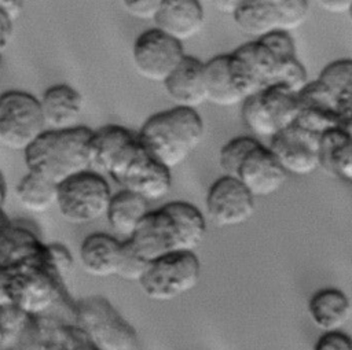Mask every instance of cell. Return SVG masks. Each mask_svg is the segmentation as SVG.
Instances as JSON below:
<instances>
[{"mask_svg": "<svg viewBox=\"0 0 352 350\" xmlns=\"http://www.w3.org/2000/svg\"><path fill=\"white\" fill-rule=\"evenodd\" d=\"M205 233L206 221L199 209L192 203L175 200L150 210L126 242L150 264L166 254L195 251Z\"/></svg>", "mask_w": 352, "mask_h": 350, "instance_id": "6da1fadb", "label": "cell"}, {"mask_svg": "<svg viewBox=\"0 0 352 350\" xmlns=\"http://www.w3.org/2000/svg\"><path fill=\"white\" fill-rule=\"evenodd\" d=\"M204 133L205 125L197 110L173 107L150 115L136 136L150 156L172 170L201 144Z\"/></svg>", "mask_w": 352, "mask_h": 350, "instance_id": "7a4b0ae2", "label": "cell"}, {"mask_svg": "<svg viewBox=\"0 0 352 350\" xmlns=\"http://www.w3.org/2000/svg\"><path fill=\"white\" fill-rule=\"evenodd\" d=\"M92 129L76 126L66 130H45L25 152L29 172L59 185L89 170V139Z\"/></svg>", "mask_w": 352, "mask_h": 350, "instance_id": "3957f363", "label": "cell"}, {"mask_svg": "<svg viewBox=\"0 0 352 350\" xmlns=\"http://www.w3.org/2000/svg\"><path fill=\"white\" fill-rule=\"evenodd\" d=\"M8 272L11 305L28 316L33 318L50 317L60 321L56 312L74 306L66 291V283L54 269L50 255L41 262L8 269Z\"/></svg>", "mask_w": 352, "mask_h": 350, "instance_id": "277c9868", "label": "cell"}, {"mask_svg": "<svg viewBox=\"0 0 352 350\" xmlns=\"http://www.w3.org/2000/svg\"><path fill=\"white\" fill-rule=\"evenodd\" d=\"M74 324L96 350H138L139 347L135 328L100 295L74 302Z\"/></svg>", "mask_w": 352, "mask_h": 350, "instance_id": "5b68a950", "label": "cell"}, {"mask_svg": "<svg viewBox=\"0 0 352 350\" xmlns=\"http://www.w3.org/2000/svg\"><path fill=\"white\" fill-rule=\"evenodd\" d=\"M111 195L102 174L85 170L58 185L56 207L67 222L88 224L106 217Z\"/></svg>", "mask_w": 352, "mask_h": 350, "instance_id": "8992f818", "label": "cell"}, {"mask_svg": "<svg viewBox=\"0 0 352 350\" xmlns=\"http://www.w3.org/2000/svg\"><path fill=\"white\" fill-rule=\"evenodd\" d=\"M201 262L194 251L166 254L148 264L139 285L153 301L176 299L198 284Z\"/></svg>", "mask_w": 352, "mask_h": 350, "instance_id": "52a82bcc", "label": "cell"}, {"mask_svg": "<svg viewBox=\"0 0 352 350\" xmlns=\"http://www.w3.org/2000/svg\"><path fill=\"white\" fill-rule=\"evenodd\" d=\"M47 130L40 100L25 91L0 93V144L26 151Z\"/></svg>", "mask_w": 352, "mask_h": 350, "instance_id": "ba28073f", "label": "cell"}, {"mask_svg": "<svg viewBox=\"0 0 352 350\" xmlns=\"http://www.w3.org/2000/svg\"><path fill=\"white\" fill-rule=\"evenodd\" d=\"M297 93L280 85H270L242 103L245 126L256 136L274 137L296 124Z\"/></svg>", "mask_w": 352, "mask_h": 350, "instance_id": "9c48e42d", "label": "cell"}, {"mask_svg": "<svg viewBox=\"0 0 352 350\" xmlns=\"http://www.w3.org/2000/svg\"><path fill=\"white\" fill-rule=\"evenodd\" d=\"M228 59L232 81L243 102L258 91L275 85L286 63L279 60L260 40L238 47L228 54Z\"/></svg>", "mask_w": 352, "mask_h": 350, "instance_id": "30bf717a", "label": "cell"}, {"mask_svg": "<svg viewBox=\"0 0 352 350\" xmlns=\"http://www.w3.org/2000/svg\"><path fill=\"white\" fill-rule=\"evenodd\" d=\"M184 56L183 44L157 27L140 33L132 47L135 70L153 82L164 84Z\"/></svg>", "mask_w": 352, "mask_h": 350, "instance_id": "8fae6325", "label": "cell"}, {"mask_svg": "<svg viewBox=\"0 0 352 350\" xmlns=\"http://www.w3.org/2000/svg\"><path fill=\"white\" fill-rule=\"evenodd\" d=\"M142 150L138 136L120 125H104L92 130L89 163L96 173L109 174L114 181L124 173Z\"/></svg>", "mask_w": 352, "mask_h": 350, "instance_id": "7c38bea8", "label": "cell"}, {"mask_svg": "<svg viewBox=\"0 0 352 350\" xmlns=\"http://www.w3.org/2000/svg\"><path fill=\"white\" fill-rule=\"evenodd\" d=\"M205 205L209 220L219 228L245 224L254 213V196L230 176H221L209 187Z\"/></svg>", "mask_w": 352, "mask_h": 350, "instance_id": "4fadbf2b", "label": "cell"}, {"mask_svg": "<svg viewBox=\"0 0 352 350\" xmlns=\"http://www.w3.org/2000/svg\"><path fill=\"white\" fill-rule=\"evenodd\" d=\"M268 148L286 174L308 176L320 166V136L297 125L274 136Z\"/></svg>", "mask_w": 352, "mask_h": 350, "instance_id": "5bb4252c", "label": "cell"}, {"mask_svg": "<svg viewBox=\"0 0 352 350\" xmlns=\"http://www.w3.org/2000/svg\"><path fill=\"white\" fill-rule=\"evenodd\" d=\"M297 102L298 114L294 125L318 136L338 129L340 100L318 80L307 84L297 95Z\"/></svg>", "mask_w": 352, "mask_h": 350, "instance_id": "9a60e30c", "label": "cell"}, {"mask_svg": "<svg viewBox=\"0 0 352 350\" xmlns=\"http://www.w3.org/2000/svg\"><path fill=\"white\" fill-rule=\"evenodd\" d=\"M117 183L147 202L160 200L166 196L172 188L170 169L150 156L142 147L138 155L131 161Z\"/></svg>", "mask_w": 352, "mask_h": 350, "instance_id": "2e32d148", "label": "cell"}, {"mask_svg": "<svg viewBox=\"0 0 352 350\" xmlns=\"http://www.w3.org/2000/svg\"><path fill=\"white\" fill-rule=\"evenodd\" d=\"M286 176V172L278 163L270 148L258 141L239 165L235 178L254 198H264L278 192L285 184Z\"/></svg>", "mask_w": 352, "mask_h": 350, "instance_id": "e0dca14e", "label": "cell"}, {"mask_svg": "<svg viewBox=\"0 0 352 350\" xmlns=\"http://www.w3.org/2000/svg\"><path fill=\"white\" fill-rule=\"evenodd\" d=\"M162 85L175 107L197 110L206 102L205 62L186 55Z\"/></svg>", "mask_w": 352, "mask_h": 350, "instance_id": "ac0fdd59", "label": "cell"}, {"mask_svg": "<svg viewBox=\"0 0 352 350\" xmlns=\"http://www.w3.org/2000/svg\"><path fill=\"white\" fill-rule=\"evenodd\" d=\"M38 100L47 130H66L78 126L84 97L74 86L69 84L51 85Z\"/></svg>", "mask_w": 352, "mask_h": 350, "instance_id": "d6986e66", "label": "cell"}, {"mask_svg": "<svg viewBox=\"0 0 352 350\" xmlns=\"http://www.w3.org/2000/svg\"><path fill=\"white\" fill-rule=\"evenodd\" d=\"M154 23L158 30L183 44L202 30L205 12L197 0H162Z\"/></svg>", "mask_w": 352, "mask_h": 350, "instance_id": "ffe728a7", "label": "cell"}, {"mask_svg": "<svg viewBox=\"0 0 352 350\" xmlns=\"http://www.w3.org/2000/svg\"><path fill=\"white\" fill-rule=\"evenodd\" d=\"M48 257L47 244L34 229L11 222L0 243V265L7 269L41 262Z\"/></svg>", "mask_w": 352, "mask_h": 350, "instance_id": "44dd1931", "label": "cell"}, {"mask_svg": "<svg viewBox=\"0 0 352 350\" xmlns=\"http://www.w3.org/2000/svg\"><path fill=\"white\" fill-rule=\"evenodd\" d=\"M122 243L117 237L103 232L88 235L80 246L82 269L94 277L117 276Z\"/></svg>", "mask_w": 352, "mask_h": 350, "instance_id": "7402d4cb", "label": "cell"}, {"mask_svg": "<svg viewBox=\"0 0 352 350\" xmlns=\"http://www.w3.org/2000/svg\"><path fill=\"white\" fill-rule=\"evenodd\" d=\"M308 314L312 323L323 332L342 331V327L351 318L352 306L344 291L327 287L311 295Z\"/></svg>", "mask_w": 352, "mask_h": 350, "instance_id": "603a6c76", "label": "cell"}, {"mask_svg": "<svg viewBox=\"0 0 352 350\" xmlns=\"http://www.w3.org/2000/svg\"><path fill=\"white\" fill-rule=\"evenodd\" d=\"M148 202L126 189L111 195L106 218L111 229L129 240L139 228L143 218L148 214Z\"/></svg>", "mask_w": 352, "mask_h": 350, "instance_id": "cb8c5ba5", "label": "cell"}, {"mask_svg": "<svg viewBox=\"0 0 352 350\" xmlns=\"http://www.w3.org/2000/svg\"><path fill=\"white\" fill-rule=\"evenodd\" d=\"M206 102L220 107H231L243 103L230 71L228 54L217 55L205 62Z\"/></svg>", "mask_w": 352, "mask_h": 350, "instance_id": "d4e9b609", "label": "cell"}, {"mask_svg": "<svg viewBox=\"0 0 352 350\" xmlns=\"http://www.w3.org/2000/svg\"><path fill=\"white\" fill-rule=\"evenodd\" d=\"M232 18L242 33L256 40L278 30L274 0H241Z\"/></svg>", "mask_w": 352, "mask_h": 350, "instance_id": "484cf974", "label": "cell"}, {"mask_svg": "<svg viewBox=\"0 0 352 350\" xmlns=\"http://www.w3.org/2000/svg\"><path fill=\"white\" fill-rule=\"evenodd\" d=\"M320 167L334 177L352 183V139L340 129L320 136Z\"/></svg>", "mask_w": 352, "mask_h": 350, "instance_id": "4316f807", "label": "cell"}, {"mask_svg": "<svg viewBox=\"0 0 352 350\" xmlns=\"http://www.w3.org/2000/svg\"><path fill=\"white\" fill-rule=\"evenodd\" d=\"M15 196L18 203L28 211L44 213L54 205L56 206L58 185L43 176L28 170L16 184Z\"/></svg>", "mask_w": 352, "mask_h": 350, "instance_id": "83f0119b", "label": "cell"}, {"mask_svg": "<svg viewBox=\"0 0 352 350\" xmlns=\"http://www.w3.org/2000/svg\"><path fill=\"white\" fill-rule=\"evenodd\" d=\"M50 350H96L85 334L70 323H60L48 317L36 318Z\"/></svg>", "mask_w": 352, "mask_h": 350, "instance_id": "f1b7e54d", "label": "cell"}, {"mask_svg": "<svg viewBox=\"0 0 352 350\" xmlns=\"http://www.w3.org/2000/svg\"><path fill=\"white\" fill-rule=\"evenodd\" d=\"M318 81L340 102L352 96V59H338L324 66Z\"/></svg>", "mask_w": 352, "mask_h": 350, "instance_id": "f546056e", "label": "cell"}, {"mask_svg": "<svg viewBox=\"0 0 352 350\" xmlns=\"http://www.w3.org/2000/svg\"><path fill=\"white\" fill-rule=\"evenodd\" d=\"M257 143L258 140L250 136H238L227 141L219 154V162L224 176L235 177L239 165Z\"/></svg>", "mask_w": 352, "mask_h": 350, "instance_id": "4dcf8cb0", "label": "cell"}, {"mask_svg": "<svg viewBox=\"0 0 352 350\" xmlns=\"http://www.w3.org/2000/svg\"><path fill=\"white\" fill-rule=\"evenodd\" d=\"M278 18V30L292 32L305 23L309 14V3L304 0H274Z\"/></svg>", "mask_w": 352, "mask_h": 350, "instance_id": "1f68e13d", "label": "cell"}, {"mask_svg": "<svg viewBox=\"0 0 352 350\" xmlns=\"http://www.w3.org/2000/svg\"><path fill=\"white\" fill-rule=\"evenodd\" d=\"M147 266H148V262L144 261L140 255H138L132 248V246L125 240L122 243L117 276L126 281L139 283L144 276Z\"/></svg>", "mask_w": 352, "mask_h": 350, "instance_id": "d6a6232c", "label": "cell"}, {"mask_svg": "<svg viewBox=\"0 0 352 350\" xmlns=\"http://www.w3.org/2000/svg\"><path fill=\"white\" fill-rule=\"evenodd\" d=\"M258 40L282 62H287L297 58L294 40L287 32L276 30Z\"/></svg>", "mask_w": 352, "mask_h": 350, "instance_id": "836d02e7", "label": "cell"}, {"mask_svg": "<svg viewBox=\"0 0 352 350\" xmlns=\"http://www.w3.org/2000/svg\"><path fill=\"white\" fill-rule=\"evenodd\" d=\"M8 350H50L47 339L36 318H32L22 336Z\"/></svg>", "mask_w": 352, "mask_h": 350, "instance_id": "e575fe53", "label": "cell"}, {"mask_svg": "<svg viewBox=\"0 0 352 350\" xmlns=\"http://www.w3.org/2000/svg\"><path fill=\"white\" fill-rule=\"evenodd\" d=\"M162 0H126L121 1L124 11L139 21H155Z\"/></svg>", "mask_w": 352, "mask_h": 350, "instance_id": "d590c367", "label": "cell"}, {"mask_svg": "<svg viewBox=\"0 0 352 350\" xmlns=\"http://www.w3.org/2000/svg\"><path fill=\"white\" fill-rule=\"evenodd\" d=\"M47 247H48V255L54 269L60 276V279L66 283V279L73 272V257L70 251L60 243H50L47 244Z\"/></svg>", "mask_w": 352, "mask_h": 350, "instance_id": "8d00e7d4", "label": "cell"}, {"mask_svg": "<svg viewBox=\"0 0 352 350\" xmlns=\"http://www.w3.org/2000/svg\"><path fill=\"white\" fill-rule=\"evenodd\" d=\"M312 350H352V336L344 331L323 332L316 339Z\"/></svg>", "mask_w": 352, "mask_h": 350, "instance_id": "74e56055", "label": "cell"}, {"mask_svg": "<svg viewBox=\"0 0 352 350\" xmlns=\"http://www.w3.org/2000/svg\"><path fill=\"white\" fill-rule=\"evenodd\" d=\"M338 129L352 139V96L340 102Z\"/></svg>", "mask_w": 352, "mask_h": 350, "instance_id": "f35d334b", "label": "cell"}, {"mask_svg": "<svg viewBox=\"0 0 352 350\" xmlns=\"http://www.w3.org/2000/svg\"><path fill=\"white\" fill-rule=\"evenodd\" d=\"M12 29H14L12 19L3 10H0V56L11 40Z\"/></svg>", "mask_w": 352, "mask_h": 350, "instance_id": "ab89813d", "label": "cell"}, {"mask_svg": "<svg viewBox=\"0 0 352 350\" xmlns=\"http://www.w3.org/2000/svg\"><path fill=\"white\" fill-rule=\"evenodd\" d=\"M316 4L331 14H348L352 0H322Z\"/></svg>", "mask_w": 352, "mask_h": 350, "instance_id": "60d3db41", "label": "cell"}, {"mask_svg": "<svg viewBox=\"0 0 352 350\" xmlns=\"http://www.w3.org/2000/svg\"><path fill=\"white\" fill-rule=\"evenodd\" d=\"M8 284H10V272L7 268L0 265V307L12 306L10 301Z\"/></svg>", "mask_w": 352, "mask_h": 350, "instance_id": "b9f144b4", "label": "cell"}, {"mask_svg": "<svg viewBox=\"0 0 352 350\" xmlns=\"http://www.w3.org/2000/svg\"><path fill=\"white\" fill-rule=\"evenodd\" d=\"M0 10H3L15 22L22 14L23 4L18 0H0Z\"/></svg>", "mask_w": 352, "mask_h": 350, "instance_id": "7bdbcfd3", "label": "cell"}, {"mask_svg": "<svg viewBox=\"0 0 352 350\" xmlns=\"http://www.w3.org/2000/svg\"><path fill=\"white\" fill-rule=\"evenodd\" d=\"M213 4L217 8V11H220L223 14L234 15L236 8H238L239 1H235V0H220V1H214Z\"/></svg>", "mask_w": 352, "mask_h": 350, "instance_id": "ee69618b", "label": "cell"}, {"mask_svg": "<svg viewBox=\"0 0 352 350\" xmlns=\"http://www.w3.org/2000/svg\"><path fill=\"white\" fill-rule=\"evenodd\" d=\"M11 222H12V221L7 217V214L3 211V209H0V243H1V240H3V237H4V235H6V232H7V229L10 228Z\"/></svg>", "mask_w": 352, "mask_h": 350, "instance_id": "f6af8a7d", "label": "cell"}, {"mask_svg": "<svg viewBox=\"0 0 352 350\" xmlns=\"http://www.w3.org/2000/svg\"><path fill=\"white\" fill-rule=\"evenodd\" d=\"M7 196V184H6V178L0 172V209H3L4 200Z\"/></svg>", "mask_w": 352, "mask_h": 350, "instance_id": "bcb514c9", "label": "cell"}, {"mask_svg": "<svg viewBox=\"0 0 352 350\" xmlns=\"http://www.w3.org/2000/svg\"><path fill=\"white\" fill-rule=\"evenodd\" d=\"M4 342H6V334H4V327L0 317V350H4Z\"/></svg>", "mask_w": 352, "mask_h": 350, "instance_id": "7dc6e473", "label": "cell"}, {"mask_svg": "<svg viewBox=\"0 0 352 350\" xmlns=\"http://www.w3.org/2000/svg\"><path fill=\"white\" fill-rule=\"evenodd\" d=\"M349 18H351V22H352V4H351V8H349V12H348Z\"/></svg>", "mask_w": 352, "mask_h": 350, "instance_id": "c3c4849f", "label": "cell"}, {"mask_svg": "<svg viewBox=\"0 0 352 350\" xmlns=\"http://www.w3.org/2000/svg\"><path fill=\"white\" fill-rule=\"evenodd\" d=\"M0 70H1V56H0Z\"/></svg>", "mask_w": 352, "mask_h": 350, "instance_id": "681fc988", "label": "cell"}]
</instances>
